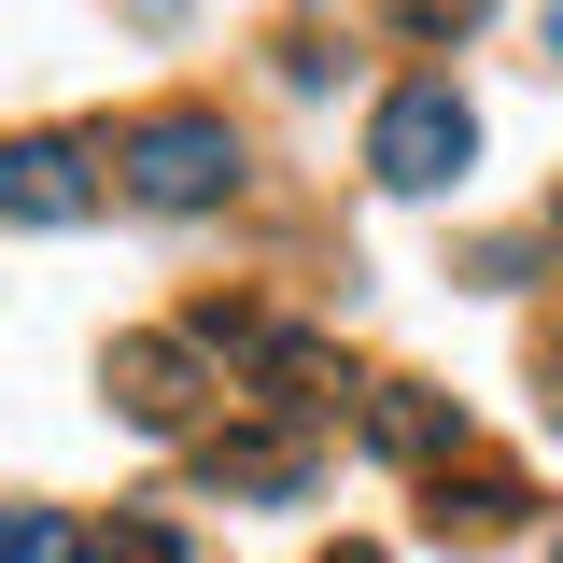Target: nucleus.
I'll list each match as a JSON object with an SVG mask.
<instances>
[{
	"instance_id": "f257e3e1",
	"label": "nucleus",
	"mask_w": 563,
	"mask_h": 563,
	"mask_svg": "<svg viewBox=\"0 0 563 563\" xmlns=\"http://www.w3.org/2000/svg\"><path fill=\"white\" fill-rule=\"evenodd\" d=\"M113 184H128L141 211H211L240 184V128L198 113V99H184V113H141V128L113 141Z\"/></svg>"
},
{
	"instance_id": "9b49d317",
	"label": "nucleus",
	"mask_w": 563,
	"mask_h": 563,
	"mask_svg": "<svg viewBox=\"0 0 563 563\" xmlns=\"http://www.w3.org/2000/svg\"><path fill=\"white\" fill-rule=\"evenodd\" d=\"M550 57H563V14H550Z\"/></svg>"
},
{
	"instance_id": "423d86ee",
	"label": "nucleus",
	"mask_w": 563,
	"mask_h": 563,
	"mask_svg": "<svg viewBox=\"0 0 563 563\" xmlns=\"http://www.w3.org/2000/svg\"><path fill=\"white\" fill-rule=\"evenodd\" d=\"M211 493H310V437H211Z\"/></svg>"
},
{
	"instance_id": "20e7f679",
	"label": "nucleus",
	"mask_w": 563,
	"mask_h": 563,
	"mask_svg": "<svg viewBox=\"0 0 563 563\" xmlns=\"http://www.w3.org/2000/svg\"><path fill=\"white\" fill-rule=\"evenodd\" d=\"M198 339H113V409L141 422V437H184L198 422Z\"/></svg>"
},
{
	"instance_id": "7ed1b4c3",
	"label": "nucleus",
	"mask_w": 563,
	"mask_h": 563,
	"mask_svg": "<svg viewBox=\"0 0 563 563\" xmlns=\"http://www.w3.org/2000/svg\"><path fill=\"white\" fill-rule=\"evenodd\" d=\"M85 211H99V169H85V141H57V128L0 141V225H85Z\"/></svg>"
},
{
	"instance_id": "f03ea898",
	"label": "nucleus",
	"mask_w": 563,
	"mask_h": 563,
	"mask_svg": "<svg viewBox=\"0 0 563 563\" xmlns=\"http://www.w3.org/2000/svg\"><path fill=\"white\" fill-rule=\"evenodd\" d=\"M465 155H479V113H465L451 85H395V99H380V128H366V169H380L395 198L465 184Z\"/></svg>"
},
{
	"instance_id": "6e6552de",
	"label": "nucleus",
	"mask_w": 563,
	"mask_h": 563,
	"mask_svg": "<svg viewBox=\"0 0 563 563\" xmlns=\"http://www.w3.org/2000/svg\"><path fill=\"white\" fill-rule=\"evenodd\" d=\"M437 521L493 536V521H521V479H451V465H437Z\"/></svg>"
},
{
	"instance_id": "39448f33",
	"label": "nucleus",
	"mask_w": 563,
	"mask_h": 563,
	"mask_svg": "<svg viewBox=\"0 0 563 563\" xmlns=\"http://www.w3.org/2000/svg\"><path fill=\"white\" fill-rule=\"evenodd\" d=\"M366 451H380V465H451V451H465V409H451L437 380H380V395H366Z\"/></svg>"
},
{
	"instance_id": "1a4fd4ad",
	"label": "nucleus",
	"mask_w": 563,
	"mask_h": 563,
	"mask_svg": "<svg viewBox=\"0 0 563 563\" xmlns=\"http://www.w3.org/2000/svg\"><path fill=\"white\" fill-rule=\"evenodd\" d=\"M99 563H184V536H169V521H113V550Z\"/></svg>"
},
{
	"instance_id": "0eeeda50",
	"label": "nucleus",
	"mask_w": 563,
	"mask_h": 563,
	"mask_svg": "<svg viewBox=\"0 0 563 563\" xmlns=\"http://www.w3.org/2000/svg\"><path fill=\"white\" fill-rule=\"evenodd\" d=\"M0 563H99L70 507H0Z\"/></svg>"
},
{
	"instance_id": "9d476101",
	"label": "nucleus",
	"mask_w": 563,
	"mask_h": 563,
	"mask_svg": "<svg viewBox=\"0 0 563 563\" xmlns=\"http://www.w3.org/2000/svg\"><path fill=\"white\" fill-rule=\"evenodd\" d=\"M324 563H380V550H352V536H339V550H324Z\"/></svg>"
}]
</instances>
